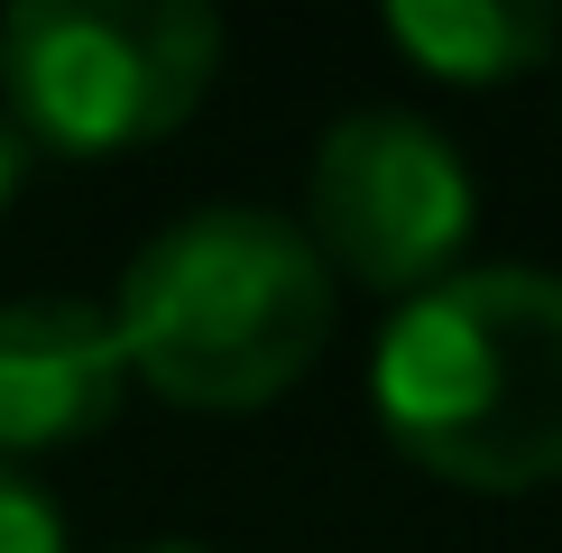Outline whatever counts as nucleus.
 <instances>
[{"label":"nucleus","mask_w":562,"mask_h":553,"mask_svg":"<svg viewBox=\"0 0 562 553\" xmlns=\"http://www.w3.org/2000/svg\"><path fill=\"white\" fill-rule=\"evenodd\" d=\"M369 406L387 443L452 489L562 479V276L452 268L406 295L369 360Z\"/></svg>","instance_id":"f257e3e1"},{"label":"nucleus","mask_w":562,"mask_h":553,"mask_svg":"<svg viewBox=\"0 0 562 553\" xmlns=\"http://www.w3.org/2000/svg\"><path fill=\"white\" fill-rule=\"evenodd\" d=\"M111 332L157 397L240 415L286 397L333 341V268L259 203H203L130 259Z\"/></svg>","instance_id":"f03ea898"},{"label":"nucleus","mask_w":562,"mask_h":553,"mask_svg":"<svg viewBox=\"0 0 562 553\" xmlns=\"http://www.w3.org/2000/svg\"><path fill=\"white\" fill-rule=\"evenodd\" d=\"M222 75V19L194 0H19L0 19V92L29 148L130 157Z\"/></svg>","instance_id":"7ed1b4c3"},{"label":"nucleus","mask_w":562,"mask_h":553,"mask_svg":"<svg viewBox=\"0 0 562 553\" xmlns=\"http://www.w3.org/2000/svg\"><path fill=\"white\" fill-rule=\"evenodd\" d=\"M314 259L360 276L379 295H425L452 276L461 240H471V167L434 121L415 111H350V121L323 129L314 148Z\"/></svg>","instance_id":"20e7f679"},{"label":"nucleus","mask_w":562,"mask_h":553,"mask_svg":"<svg viewBox=\"0 0 562 553\" xmlns=\"http://www.w3.org/2000/svg\"><path fill=\"white\" fill-rule=\"evenodd\" d=\"M130 360L102 305L83 295H19L0 305V461L65 452L121 415Z\"/></svg>","instance_id":"39448f33"},{"label":"nucleus","mask_w":562,"mask_h":553,"mask_svg":"<svg viewBox=\"0 0 562 553\" xmlns=\"http://www.w3.org/2000/svg\"><path fill=\"white\" fill-rule=\"evenodd\" d=\"M387 46L442 83H517L562 46V10H535V0H396Z\"/></svg>","instance_id":"423d86ee"},{"label":"nucleus","mask_w":562,"mask_h":553,"mask_svg":"<svg viewBox=\"0 0 562 553\" xmlns=\"http://www.w3.org/2000/svg\"><path fill=\"white\" fill-rule=\"evenodd\" d=\"M0 553H65L56 498H46L19 461H0Z\"/></svg>","instance_id":"0eeeda50"},{"label":"nucleus","mask_w":562,"mask_h":553,"mask_svg":"<svg viewBox=\"0 0 562 553\" xmlns=\"http://www.w3.org/2000/svg\"><path fill=\"white\" fill-rule=\"evenodd\" d=\"M19 184H29V138H19L10 121H0V213L19 203Z\"/></svg>","instance_id":"6e6552de"},{"label":"nucleus","mask_w":562,"mask_h":553,"mask_svg":"<svg viewBox=\"0 0 562 553\" xmlns=\"http://www.w3.org/2000/svg\"><path fill=\"white\" fill-rule=\"evenodd\" d=\"M138 553H213V544H138Z\"/></svg>","instance_id":"1a4fd4ad"}]
</instances>
